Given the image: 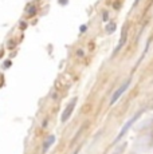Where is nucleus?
<instances>
[{"label":"nucleus","instance_id":"obj_2","mask_svg":"<svg viewBox=\"0 0 153 154\" xmlns=\"http://www.w3.org/2000/svg\"><path fill=\"white\" fill-rule=\"evenodd\" d=\"M129 83H130V81H126L125 83H123V85L121 86V87H120L118 90H117L116 93L113 94V97H111V99H110V105H114V103H116L117 100L120 99V97H121L122 94L125 93V90H126V88L129 87Z\"/></svg>","mask_w":153,"mask_h":154},{"label":"nucleus","instance_id":"obj_4","mask_svg":"<svg viewBox=\"0 0 153 154\" xmlns=\"http://www.w3.org/2000/svg\"><path fill=\"white\" fill-rule=\"evenodd\" d=\"M55 142V137L54 135H48L47 137V140L45 141V143H43V153H47L48 152V149L52 146V143Z\"/></svg>","mask_w":153,"mask_h":154},{"label":"nucleus","instance_id":"obj_7","mask_svg":"<svg viewBox=\"0 0 153 154\" xmlns=\"http://www.w3.org/2000/svg\"><path fill=\"white\" fill-rule=\"evenodd\" d=\"M78 152H79V150H75V153H74V154H78Z\"/></svg>","mask_w":153,"mask_h":154},{"label":"nucleus","instance_id":"obj_1","mask_svg":"<svg viewBox=\"0 0 153 154\" xmlns=\"http://www.w3.org/2000/svg\"><path fill=\"white\" fill-rule=\"evenodd\" d=\"M75 103H76V98L73 99L71 102L67 105V107L63 110V112H62V117H61L62 122H66V121L70 118V115H71V112H73V110H74V107H75Z\"/></svg>","mask_w":153,"mask_h":154},{"label":"nucleus","instance_id":"obj_6","mask_svg":"<svg viewBox=\"0 0 153 154\" xmlns=\"http://www.w3.org/2000/svg\"><path fill=\"white\" fill-rule=\"evenodd\" d=\"M114 27H116V26H114V24H111V26H109V27H108V32H113L114 31Z\"/></svg>","mask_w":153,"mask_h":154},{"label":"nucleus","instance_id":"obj_3","mask_svg":"<svg viewBox=\"0 0 153 154\" xmlns=\"http://www.w3.org/2000/svg\"><path fill=\"white\" fill-rule=\"evenodd\" d=\"M138 117H140V114H136V115H134V117H133V118H132V119H129V121H128V122H126V123H125V125H123V127H122V129H121V131H120V133H118V137H117V138H116V142H117V141H120V140H121V138L123 137V134H125V133H126V131H128V130H129V127H130L132 125H133V123H134V121H136V119H137V118H138Z\"/></svg>","mask_w":153,"mask_h":154},{"label":"nucleus","instance_id":"obj_5","mask_svg":"<svg viewBox=\"0 0 153 154\" xmlns=\"http://www.w3.org/2000/svg\"><path fill=\"white\" fill-rule=\"evenodd\" d=\"M125 40H126V28H123V31H122V36H121V40H120V44H118V47L116 48V52L118 51L120 48L123 46V43H125Z\"/></svg>","mask_w":153,"mask_h":154}]
</instances>
